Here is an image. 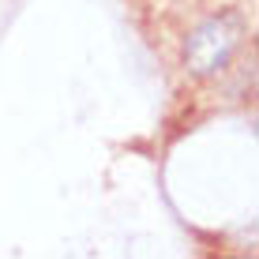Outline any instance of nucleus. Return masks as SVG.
<instances>
[{
	"label": "nucleus",
	"mask_w": 259,
	"mask_h": 259,
	"mask_svg": "<svg viewBox=\"0 0 259 259\" xmlns=\"http://www.w3.org/2000/svg\"><path fill=\"white\" fill-rule=\"evenodd\" d=\"M240 38H244V23L233 12L210 15L184 41V68L192 75H214L233 60V53L240 49Z\"/></svg>",
	"instance_id": "nucleus-1"
}]
</instances>
